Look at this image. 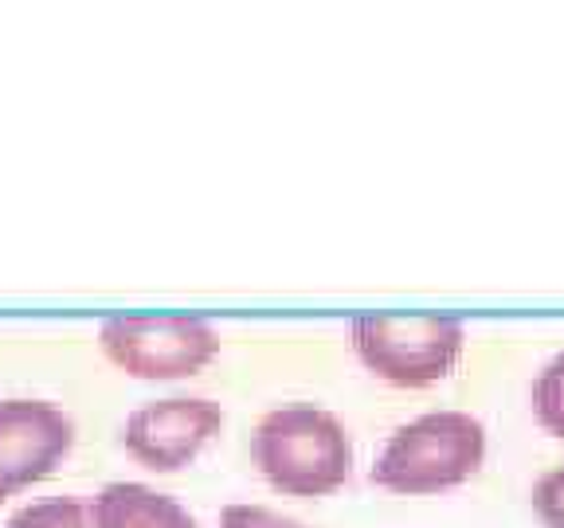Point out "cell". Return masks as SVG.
<instances>
[{"mask_svg": "<svg viewBox=\"0 0 564 528\" xmlns=\"http://www.w3.org/2000/svg\"><path fill=\"white\" fill-rule=\"evenodd\" d=\"M251 458L282 497H329L353 473V438L333 411L282 403L255 426Z\"/></svg>", "mask_w": 564, "mask_h": 528, "instance_id": "1", "label": "cell"}, {"mask_svg": "<svg viewBox=\"0 0 564 528\" xmlns=\"http://www.w3.org/2000/svg\"><path fill=\"white\" fill-rule=\"evenodd\" d=\"M486 462V426L467 411H427L412 419L376 455L368 482L400 497L459 490Z\"/></svg>", "mask_w": 564, "mask_h": 528, "instance_id": "2", "label": "cell"}, {"mask_svg": "<svg viewBox=\"0 0 564 528\" xmlns=\"http://www.w3.org/2000/svg\"><path fill=\"white\" fill-rule=\"evenodd\" d=\"M349 337L376 380L392 388H427L455 372L467 329L459 317H357Z\"/></svg>", "mask_w": 564, "mask_h": 528, "instance_id": "3", "label": "cell"}, {"mask_svg": "<svg viewBox=\"0 0 564 528\" xmlns=\"http://www.w3.org/2000/svg\"><path fill=\"white\" fill-rule=\"evenodd\" d=\"M98 344L133 380H188L216 361L220 333L204 317H110L98 329Z\"/></svg>", "mask_w": 564, "mask_h": 528, "instance_id": "4", "label": "cell"}, {"mask_svg": "<svg viewBox=\"0 0 564 528\" xmlns=\"http://www.w3.org/2000/svg\"><path fill=\"white\" fill-rule=\"evenodd\" d=\"M224 431V408L204 396H169L141 403L122 423L126 455L150 473H180Z\"/></svg>", "mask_w": 564, "mask_h": 528, "instance_id": "5", "label": "cell"}, {"mask_svg": "<svg viewBox=\"0 0 564 528\" xmlns=\"http://www.w3.org/2000/svg\"><path fill=\"white\" fill-rule=\"evenodd\" d=\"M75 446V423L47 399H0V501L51 478Z\"/></svg>", "mask_w": 564, "mask_h": 528, "instance_id": "6", "label": "cell"}, {"mask_svg": "<svg viewBox=\"0 0 564 528\" xmlns=\"http://www.w3.org/2000/svg\"><path fill=\"white\" fill-rule=\"evenodd\" d=\"M91 528H200V520L169 493L141 482H110L94 493Z\"/></svg>", "mask_w": 564, "mask_h": 528, "instance_id": "7", "label": "cell"}, {"mask_svg": "<svg viewBox=\"0 0 564 528\" xmlns=\"http://www.w3.org/2000/svg\"><path fill=\"white\" fill-rule=\"evenodd\" d=\"M4 528H91V505L79 497H47L16 509Z\"/></svg>", "mask_w": 564, "mask_h": 528, "instance_id": "8", "label": "cell"}, {"mask_svg": "<svg viewBox=\"0 0 564 528\" xmlns=\"http://www.w3.org/2000/svg\"><path fill=\"white\" fill-rule=\"evenodd\" d=\"M533 415L549 435L564 438V352L541 368L533 384Z\"/></svg>", "mask_w": 564, "mask_h": 528, "instance_id": "9", "label": "cell"}, {"mask_svg": "<svg viewBox=\"0 0 564 528\" xmlns=\"http://www.w3.org/2000/svg\"><path fill=\"white\" fill-rule=\"evenodd\" d=\"M220 528H306V525L294 517H282V513L267 509V505L235 501V505L220 509Z\"/></svg>", "mask_w": 564, "mask_h": 528, "instance_id": "10", "label": "cell"}, {"mask_svg": "<svg viewBox=\"0 0 564 528\" xmlns=\"http://www.w3.org/2000/svg\"><path fill=\"white\" fill-rule=\"evenodd\" d=\"M533 513L545 528H564V466L549 470L541 482L533 485Z\"/></svg>", "mask_w": 564, "mask_h": 528, "instance_id": "11", "label": "cell"}]
</instances>
